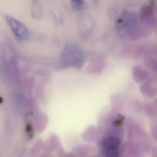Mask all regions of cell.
<instances>
[{
    "mask_svg": "<svg viewBox=\"0 0 157 157\" xmlns=\"http://www.w3.org/2000/svg\"><path fill=\"white\" fill-rule=\"evenodd\" d=\"M5 20L18 41L24 42L28 40L30 33L24 24L10 15L5 16Z\"/></svg>",
    "mask_w": 157,
    "mask_h": 157,
    "instance_id": "6da1fadb",
    "label": "cell"
},
{
    "mask_svg": "<svg viewBox=\"0 0 157 157\" xmlns=\"http://www.w3.org/2000/svg\"><path fill=\"white\" fill-rule=\"evenodd\" d=\"M121 142L116 137L110 136L105 138L102 142L101 149L103 153L108 157H117L120 152Z\"/></svg>",
    "mask_w": 157,
    "mask_h": 157,
    "instance_id": "7a4b0ae2",
    "label": "cell"
},
{
    "mask_svg": "<svg viewBox=\"0 0 157 157\" xmlns=\"http://www.w3.org/2000/svg\"><path fill=\"white\" fill-rule=\"evenodd\" d=\"M82 52L78 45L74 44H68L65 46L62 55V60L64 62L71 61H78L80 60Z\"/></svg>",
    "mask_w": 157,
    "mask_h": 157,
    "instance_id": "3957f363",
    "label": "cell"
},
{
    "mask_svg": "<svg viewBox=\"0 0 157 157\" xmlns=\"http://www.w3.org/2000/svg\"><path fill=\"white\" fill-rule=\"evenodd\" d=\"M31 11L33 19L40 20L43 16V11L39 0H32Z\"/></svg>",
    "mask_w": 157,
    "mask_h": 157,
    "instance_id": "277c9868",
    "label": "cell"
},
{
    "mask_svg": "<svg viewBox=\"0 0 157 157\" xmlns=\"http://www.w3.org/2000/svg\"><path fill=\"white\" fill-rule=\"evenodd\" d=\"M74 8L77 10H80L83 5V0H71Z\"/></svg>",
    "mask_w": 157,
    "mask_h": 157,
    "instance_id": "5b68a950",
    "label": "cell"
}]
</instances>
